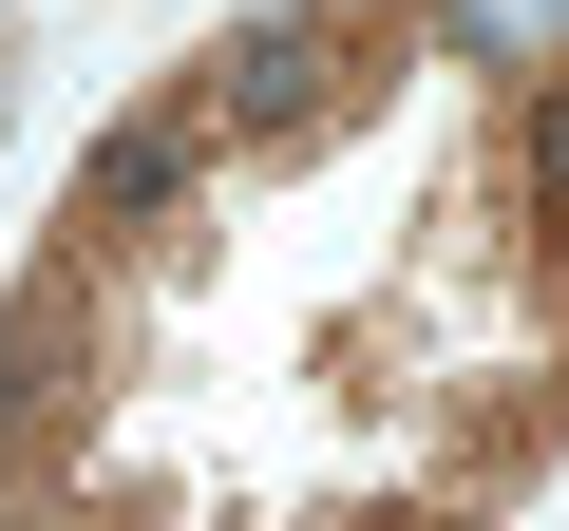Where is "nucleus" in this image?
Here are the masks:
<instances>
[{
	"label": "nucleus",
	"instance_id": "1",
	"mask_svg": "<svg viewBox=\"0 0 569 531\" xmlns=\"http://www.w3.org/2000/svg\"><path fill=\"white\" fill-rule=\"evenodd\" d=\"M190 152H209V114H133V133H96L77 209H171V190H190Z\"/></svg>",
	"mask_w": 569,
	"mask_h": 531
}]
</instances>
